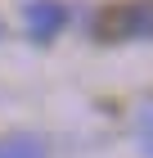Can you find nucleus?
<instances>
[{
  "label": "nucleus",
  "instance_id": "nucleus-1",
  "mask_svg": "<svg viewBox=\"0 0 153 158\" xmlns=\"http://www.w3.org/2000/svg\"><path fill=\"white\" fill-rule=\"evenodd\" d=\"M95 27L108 41H153V0H117L99 14Z\"/></svg>",
  "mask_w": 153,
  "mask_h": 158
},
{
  "label": "nucleus",
  "instance_id": "nucleus-2",
  "mask_svg": "<svg viewBox=\"0 0 153 158\" xmlns=\"http://www.w3.org/2000/svg\"><path fill=\"white\" fill-rule=\"evenodd\" d=\"M63 27H68V9L59 0H32L27 5V32L36 41H54Z\"/></svg>",
  "mask_w": 153,
  "mask_h": 158
},
{
  "label": "nucleus",
  "instance_id": "nucleus-3",
  "mask_svg": "<svg viewBox=\"0 0 153 158\" xmlns=\"http://www.w3.org/2000/svg\"><path fill=\"white\" fill-rule=\"evenodd\" d=\"M135 145L144 158H153V99H144L135 109Z\"/></svg>",
  "mask_w": 153,
  "mask_h": 158
},
{
  "label": "nucleus",
  "instance_id": "nucleus-4",
  "mask_svg": "<svg viewBox=\"0 0 153 158\" xmlns=\"http://www.w3.org/2000/svg\"><path fill=\"white\" fill-rule=\"evenodd\" d=\"M0 158H45V149H41V140H32V135H9V140L0 145Z\"/></svg>",
  "mask_w": 153,
  "mask_h": 158
}]
</instances>
